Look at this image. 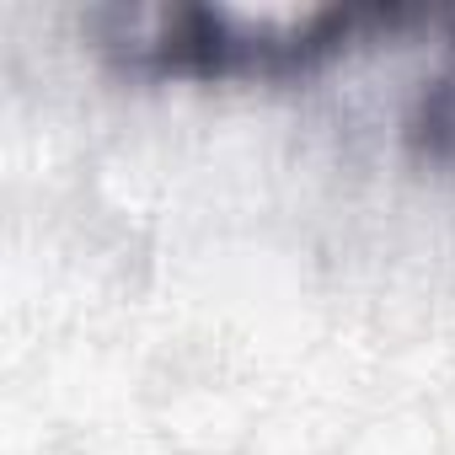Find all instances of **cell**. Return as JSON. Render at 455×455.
Instances as JSON below:
<instances>
[{
  "label": "cell",
  "mask_w": 455,
  "mask_h": 455,
  "mask_svg": "<svg viewBox=\"0 0 455 455\" xmlns=\"http://www.w3.org/2000/svg\"><path fill=\"white\" fill-rule=\"evenodd\" d=\"M412 22H423V12L407 6L242 12V6H209V0L102 6L86 17L97 49L118 70L156 81H290Z\"/></svg>",
  "instance_id": "obj_1"
},
{
  "label": "cell",
  "mask_w": 455,
  "mask_h": 455,
  "mask_svg": "<svg viewBox=\"0 0 455 455\" xmlns=\"http://www.w3.org/2000/svg\"><path fill=\"white\" fill-rule=\"evenodd\" d=\"M402 140H407L412 156L455 166V17H450V60L418 92V102H412V113L402 124Z\"/></svg>",
  "instance_id": "obj_2"
}]
</instances>
